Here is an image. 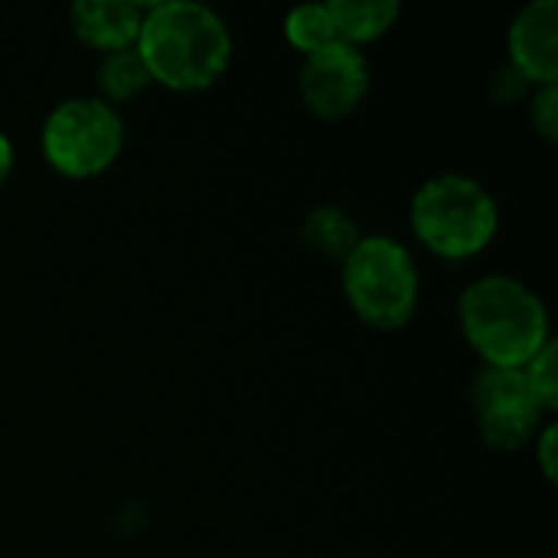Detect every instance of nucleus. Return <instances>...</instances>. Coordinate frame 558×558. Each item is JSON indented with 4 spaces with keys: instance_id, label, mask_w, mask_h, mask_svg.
<instances>
[{
    "instance_id": "nucleus-1",
    "label": "nucleus",
    "mask_w": 558,
    "mask_h": 558,
    "mask_svg": "<svg viewBox=\"0 0 558 558\" xmlns=\"http://www.w3.org/2000/svg\"><path fill=\"white\" fill-rule=\"evenodd\" d=\"M134 49L141 52L150 82L177 92H199L226 72L232 36L209 7L157 3L141 16Z\"/></svg>"
},
{
    "instance_id": "nucleus-13",
    "label": "nucleus",
    "mask_w": 558,
    "mask_h": 558,
    "mask_svg": "<svg viewBox=\"0 0 558 558\" xmlns=\"http://www.w3.org/2000/svg\"><path fill=\"white\" fill-rule=\"evenodd\" d=\"M284 36H288V43L294 49H301L307 56L340 43L327 3L324 7H298V10H291L288 20H284Z\"/></svg>"
},
{
    "instance_id": "nucleus-14",
    "label": "nucleus",
    "mask_w": 558,
    "mask_h": 558,
    "mask_svg": "<svg viewBox=\"0 0 558 558\" xmlns=\"http://www.w3.org/2000/svg\"><path fill=\"white\" fill-rule=\"evenodd\" d=\"M558 353H556V343L549 340L526 366H523V376H526V383H530V389H533V396H536V402L543 405V412H549V409H556L558 405Z\"/></svg>"
},
{
    "instance_id": "nucleus-5",
    "label": "nucleus",
    "mask_w": 558,
    "mask_h": 558,
    "mask_svg": "<svg viewBox=\"0 0 558 558\" xmlns=\"http://www.w3.org/2000/svg\"><path fill=\"white\" fill-rule=\"evenodd\" d=\"M124 144L121 118L92 98L62 101L46 128H43V150L46 160L65 177H95L114 163Z\"/></svg>"
},
{
    "instance_id": "nucleus-16",
    "label": "nucleus",
    "mask_w": 558,
    "mask_h": 558,
    "mask_svg": "<svg viewBox=\"0 0 558 558\" xmlns=\"http://www.w3.org/2000/svg\"><path fill=\"white\" fill-rule=\"evenodd\" d=\"M533 124L539 128V134L546 141L558 137V88L556 85H543V92L533 101Z\"/></svg>"
},
{
    "instance_id": "nucleus-8",
    "label": "nucleus",
    "mask_w": 558,
    "mask_h": 558,
    "mask_svg": "<svg viewBox=\"0 0 558 558\" xmlns=\"http://www.w3.org/2000/svg\"><path fill=\"white\" fill-rule=\"evenodd\" d=\"M510 52L513 62L530 82L556 85L558 78V3L536 0L530 3L513 29H510Z\"/></svg>"
},
{
    "instance_id": "nucleus-3",
    "label": "nucleus",
    "mask_w": 558,
    "mask_h": 558,
    "mask_svg": "<svg viewBox=\"0 0 558 558\" xmlns=\"http://www.w3.org/2000/svg\"><path fill=\"white\" fill-rule=\"evenodd\" d=\"M415 235L441 258H468L497 232V203L471 177H435L412 199Z\"/></svg>"
},
{
    "instance_id": "nucleus-15",
    "label": "nucleus",
    "mask_w": 558,
    "mask_h": 558,
    "mask_svg": "<svg viewBox=\"0 0 558 558\" xmlns=\"http://www.w3.org/2000/svg\"><path fill=\"white\" fill-rule=\"evenodd\" d=\"M530 78L517 69V65H504V69H497L494 72V78H490V98L497 101V105H517V101H523L526 95H530Z\"/></svg>"
},
{
    "instance_id": "nucleus-12",
    "label": "nucleus",
    "mask_w": 558,
    "mask_h": 558,
    "mask_svg": "<svg viewBox=\"0 0 558 558\" xmlns=\"http://www.w3.org/2000/svg\"><path fill=\"white\" fill-rule=\"evenodd\" d=\"M147 85H150V72H147V65H144V59H141V52L134 46L105 56V62H101V88H105L108 98L128 101L137 92H144Z\"/></svg>"
},
{
    "instance_id": "nucleus-7",
    "label": "nucleus",
    "mask_w": 558,
    "mask_h": 558,
    "mask_svg": "<svg viewBox=\"0 0 558 558\" xmlns=\"http://www.w3.org/2000/svg\"><path fill=\"white\" fill-rule=\"evenodd\" d=\"M369 88L366 59L353 46H327L307 56L301 69V95L320 118H347Z\"/></svg>"
},
{
    "instance_id": "nucleus-9",
    "label": "nucleus",
    "mask_w": 558,
    "mask_h": 558,
    "mask_svg": "<svg viewBox=\"0 0 558 558\" xmlns=\"http://www.w3.org/2000/svg\"><path fill=\"white\" fill-rule=\"evenodd\" d=\"M141 16L144 13L128 0H78L72 7V29L82 43L118 52L137 43Z\"/></svg>"
},
{
    "instance_id": "nucleus-2",
    "label": "nucleus",
    "mask_w": 558,
    "mask_h": 558,
    "mask_svg": "<svg viewBox=\"0 0 558 558\" xmlns=\"http://www.w3.org/2000/svg\"><path fill=\"white\" fill-rule=\"evenodd\" d=\"M461 327L487 366L497 369H523L549 343L543 301L507 275L481 278L464 291Z\"/></svg>"
},
{
    "instance_id": "nucleus-6",
    "label": "nucleus",
    "mask_w": 558,
    "mask_h": 558,
    "mask_svg": "<svg viewBox=\"0 0 558 558\" xmlns=\"http://www.w3.org/2000/svg\"><path fill=\"white\" fill-rule=\"evenodd\" d=\"M474 412L481 422V435L487 445L500 451H513L526 445L543 418V405L536 402L523 369H497L487 366L474 379Z\"/></svg>"
},
{
    "instance_id": "nucleus-17",
    "label": "nucleus",
    "mask_w": 558,
    "mask_h": 558,
    "mask_svg": "<svg viewBox=\"0 0 558 558\" xmlns=\"http://www.w3.org/2000/svg\"><path fill=\"white\" fill-rule=\"evenodd\" d=\"M556 441H558L556 425H549V428H546V435L539 438V461H543V471H546V477H549V481H556V471H558Z\"/></svg>"
},
{
    "instance_id": "nucleus-11",
    "label": "nucleus",
    "mask_w": 558,
    "mask_h": 558,
    "mask_svg": "<svg viewBox=\"0 0 558 558\" xmlns=\"http://www.w3.org/2000/svg\"><path fill=\"white\" fill-rule=\"evenodd\" d=\"M304 242L317 255H324V258L347 262V255L360 242V232H356V222L343 209H337V206H317L304 219Z\"/></svg>"
},
{
    "instance_id": "nucleus-18",
    "label": "nucleus",
    "mask_w": 558,
    "mask_h": 558,
    "mask_svg": "<svg viewBox=\"0 0 558 558\" xmlns=\"http://www.w3.org/2000/svg\"><path fill=\"white\" fill-rule=\"evenodd\" d=\"M10 167H13V147H10V141L0 134V186H3V180H7V173H10Z\"/></svg>"
},
{
    "instance_id": "nucleus-10",
    "label": "nucleus",
    "mask_w": 558,
    "mask_h": 558,
    "mask_svg": "<svg viewBox=\"0 0 558 558\" xmlns=\"http://www.w3.org/2000/svg\"><path fill=\"white\" fill-rule=\"evenodd\" d=\"M327 10H330L337 39L353 49L356 43H369L383 36L399 16V3L392 0H337V3H327Z\"/></svg>"
},
{
    "instance_id": "nucleus-4",
    "label": "nucleus",
    "mask_w": 558,
    "mask_h": 558,
    "mask_svg": "<svg viewBox=\"0 0 558 558\" xmlns=\"http://www.w3.org/2000/svg\"><path fill=\"white\" fill-rule=\"evenodd\" d=\"M343 288L353 311L379 330L402 327L418 304L415 262L399 242L386 235L356 242L343 262Z\"/></svg>"
}]
</instances>
